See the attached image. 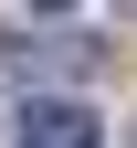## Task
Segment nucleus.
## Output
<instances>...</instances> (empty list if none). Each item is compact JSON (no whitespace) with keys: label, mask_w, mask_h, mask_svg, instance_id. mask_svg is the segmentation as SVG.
Listing matches in <instances>:
<instances>
[{"label":"nucleus","mask_w":137,"mask_h":148,"mask_svg":"<svg viewBox=\"0 0 137 148\" xmlns=\"http://www.w3.org/2000/svg\"><path fill=\"white\" fill-rule=\"evenodd\" d=\"M11 138L21 148H106V116H95L85 95H32L21 116H11Z\"/></svg>","instance_id":"nucleus-1"},{"label":"nucleus","mask_w":137,"mask_h":148,"mask_svg":"<svg viewBox=\"0 0 137 148\" xmlns=\"http://www.w3.org/2000/svg\"><path fill=\"white\" fill-rule=\"evenodd\" d=\"M0 64H32V74H85L95 64V32H0Z\"/></svg>","instance_id":"nucleus-2"}]
</instances>
